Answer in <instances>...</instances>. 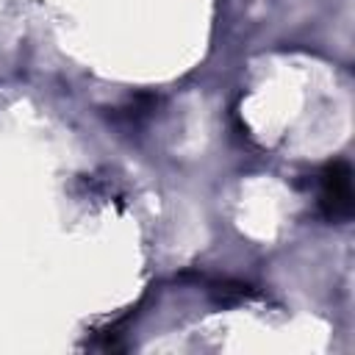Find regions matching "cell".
<instances>
[{
    "instance_id": "1",
    "label": "cell",
    "mask_w": 355,
    "mask_h": 355,
    "mask_svg": "<svg viewBox=\"0 0 355 355\" xmlns=\"http://www.w3.org/2000/svg\"><path fill=\"white\" fill-rule=\"evenodd\" d=\"M319 197L322 205L330 216H347L349 214V200H352V189H349V169L344 164H333L322 172L319 178Z\"/></svg>"
}]
</instances>
